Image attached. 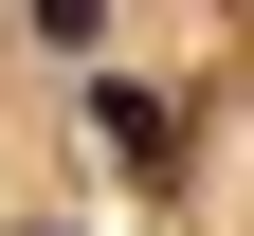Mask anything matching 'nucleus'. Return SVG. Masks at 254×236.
I'll use <instances>...</instances> for the list:
<instances>
[{
	"instance_id": "nucleus-1",
	"label": "nucleus",
	"mask_w": 254,
	"mask_h": 236,
	"mask_svg": "<svg viewBox=\"0 0 254 236\" xmlns=\"http://www.w3.org/2000/svg\"><path fill=\"white\" fill-rule=\"evenodd\" d=\"M91 146H109V163H182V91L109 73V91H91Z\"/></svg>"
},
{
	"instance_id": "nucleus-2",
	"label": "nucleus",
	"mask_w": 254,
	"mask_h": 236,
	"mask_svg": "<svg viewBox=\"0 0 254 236\" xmlns=\"http://www.w3.org/2000/svg\"><path fill=\"white\" fill-rule=\"evenodd\" d=\"M37 37H55V55H91V37H109V0H37Z\"/></svg>"
}]
</instances>
